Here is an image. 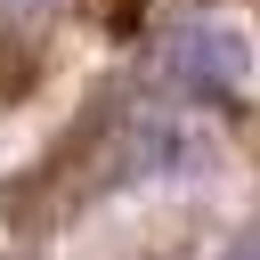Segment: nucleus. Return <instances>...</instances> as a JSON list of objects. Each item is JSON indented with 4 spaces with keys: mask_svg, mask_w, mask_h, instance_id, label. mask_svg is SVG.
Listing matches in <instances>:
<instances>
[{
    "mask_svg": "<svg viewBox=\"0 0 260 260\" xmlns=\"http://www.w3.org/2000/svg\"><path fill=\"white\" fill-rule=\"evenodd\" d=\"M106 16H114V24H130V16H138V0H106Z\"/></svg>",
    "mask_w": 260,
    "mask_h": 260,
    "instance_id": "nucleus-2",
    "label": "nucleus"
},
{
    "mask_svg": "<svg viewBox=\"0 0 260 260\" xmlns=\"http://www.w3.org/2000/svg\"><path fill=\"white\" fill-rule=\"evenodd\" d=\"M154 73L171 89H244L252 81V41L236 24H179L154 49Z\"/></svg>",
    "mask_w": 260,
    "mask_h": 260,
    "instance_id": "nucleus-1",
    "label": "nucleus"
}]
</instances>
